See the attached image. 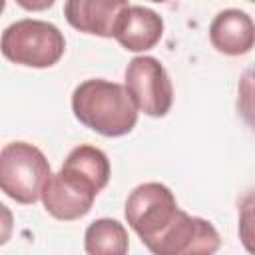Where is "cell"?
Wrapping results in <instances>:
<instances>
[{"label": "cell", "instance_id": "obj_1", "mask_svg": "<svg viewBox=\"0 0 255 255\" xmlns=\"http://www.w3.org/2000/svg\"><path fill=\"white\" fill-rule=\"evenodd\" d=\"M110 159L94 145L74 147L58 173H52L42 189L44 209L60 221H74L94 205L96 195L110 181Z\"/></svg>", "mask_w": 255, "mask_h": 255}, {"label": "cell", "instance_id": "obj_2", "mask_svg": "<svg viewBox=\"0 0 255 255\" xmlns=\"http://www.w3.org/2000/svg\"><path fill=\"white\" fill-rule=\"evenodd\" d=\"M72 110L80 124L106 137L129 133L137 124V106L126 86L92 78L76 86Z\"/></svg>", "mask_w": 255, "mask_h": 255}, {"label": "cell", "instance_id": "obj_3", "mask_svg": "<svg viewBox=\"0 0 255 255\" xmlns=\"http://www.w3.org/2000/svg\"><path fill=\"white\" fill-rule=\"evenodd\" d=\"M66 50L64 34L58 26L24 18L2 32V54L6 60L28 68H50L60 62Z\"/></svg>", "mask_w": 255, "mask_h": 255}, {"label": "cell", "instance_id": "obj_4", "mask_svg": "<svg viewBox=\"0 0 255 255\" xmlns=\"http://www.w3.org/2000/svg\"><path fill=\"white\" fill-rule=\"evenodd\" d=\"M52 175L42 149L26 141L6 143L0 151V187L22 205H32L42 197V189Z\"/></svg>", "mask_w": 255, "mask_h": 255}, {"label": "cell", "instance_id": "obj_5", "mask_svg": "<svg viewBox=\"0 0 255 255\" xmlns=\"http://www.w3.org/2000/svg\"><path fill=\"white\" fill-rule=\"evenodd\" d=\"M179 211L171 189L157 181L137 185L126 199V219L147 249L171 227Z\"/></svg>", "mask_w": 255, "mask_h": 255}, {"label": "cell", "instance_id": "obj_6", "mask_svg": "<svg viewBox=\"0 0 255 255\" xmlns=\"http://www.w3.org/2000/svg\"><path fill=\"white\" fill-rule=\"evenodd\" d=\"M126 88L139 112L151 118H163L173 104V86L153 56H135L126 68Z\"/></svg>", "mask_w": 255, "mask_h": 255}, {"label": "cell", "instance_id": "obj_7", "mask_svg": "<svg viewBox=\"0 0 255 255\" xmlns=\"http://www.w3.org/2000/svg\"><path fill=\"white\" fill-rule=\"evenodd\" d=\"M219 245L221 237L207 219L193 217L181 209L171 227L149 247V251L155 255H211Z\"/></svg>", "mask_w": 255, "mask_h": 255}, {"label": "cell", "instance_id": "obj_8", "mask_svg": "<svg viewBox=\"0 0 255 255\" xmlns=\"http://www.w3.org/2000/svg\"><path fill=\"white\" fill-rule=\"evenodd\" d=\"M128 6V0H66L64 16L78 32L114 38V28Z\"/></svg>", "mask_w": 255, "mask_h": 255}, {"label": "cell", "instance_id": "obj_9", "mask_svg": "<svg viewBox=\"0 0 255 255\" xmlns=\"http://www.w3.org/2000/svg\"><path fill=\"white\" fill-rule=\"evenodd\" d=\"M163 36L161 16L145 6H128L120 16L114 38L128 52H145L151 50Z\"/></svg>", "mask_w": 255, "mask_h": 255}, {"label": "cell", "instance_id": "obj_10", "mask_svg": "<svg viewBox=\"0 0 255 255\" xmlns=\"http://www.w3.org/2000/svg\"><path fill=\"white\" fill-rule=\"evenodd\" d=\"M213 48L225 56H243L255 46V22L237 8L221 10L209 26Z\"/></svg>", "mask_w": 255, "mask_h": 255}, {"label": "cell", "instance_id": "obj_11", "mask_svg": "<svg viewBox=\"0 0 255 255\" xmlns=\"http://www.w3.org/2000/svg\"><path fill=\"white\" fill-rule=\"evenodd\" d=\"M84 247L90 255H124L129 249V237L120 221L102 217L88 225Z\"/></svg>", "mask_w": 255, "mask_h": 255}, {"label": "cell", "instance_id": "obj_12", "mask_svg": "<svg viewBox=\"0 0 255 255\" xmlns=\"http://www.w3.org/2000/svg\"><path fill=\"white\" fill-rule=\"evenodd\" d=\"M237 110L243 122L255 131V64L243 70L237 84Z\"/></svg>", "mask_w": 255, "mask_h": 255}, {"label": "cell", "instance_id": "obj_13", "mask_svg": "<svg viewBox=\"0 0 255 255\" xmlns=\"http://www.w3.org/2000/svg\"><path fill=\"white\" fill-rule=\"evenodd\" d=\"M239 239L245 251L255 255V189L239 203Z\"/></svg>", "mask_w": 255, "mask_h": 255}, {"label": "cell", "instance_id": "obj_14", "mask_svg": "<svg viewBox=\"0 0 255 255\" xmlns=\"http://www.w3.org/2000/svg\"><path fill=\"white\" fill-rule=\"evenodd\" d=\"M56 0H16V4L28 12H42L48 10Z\"/></svg>", "mask_w": 255, "mask_h": 255}, {"label": "cell", "instance_id": "obj_15", "mask_svg": "<svg viewBox=\"0 0 255 255\" xmlns=\"http://www.w3.org/2000/svg\"><path fill=\"white\" fill-rule=\"evenodd\" d=\"M151 2H165V0H151Z\"/></svg>", "mask_w": 255, "mask_h": 255}, {"label": "cell", "instance_id": "obj_16", "mask_svg": "<svg viewBox=\"0 0 255 255\" xmlns=\"http://www.w3.org/2000/svg\"><path fill=\"white\" fill-rule=\"evenodd\" d=\"M249 2H253V4H255V0H249Z\"/></svg>", "mask_w": 255, "mask_h": 255}]
</instances>
